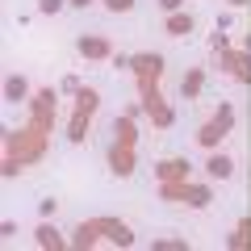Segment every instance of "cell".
<instances>
[{"instance_id": "cell-1", "label": "cell", "mask_w": 251, "mask_h": 251, "mask_svg": "<svg viewBox=\"0 0 251 251\" xmlns=\"http://www.w3.org/2000/svg\"><path fill=\"white\" fill-rule=\"evenodd\" d=\"M92 113H97V92H92V88H80V92H75V117H72V143H84Z\"/></svg>"}, {"instance_id": "cell-2", "label": "cell", "mask_w": 251, "mask_h": 251, "mask_svg": "<svg viewBox=\"0 0 251 251\" xmlns=\"http://www.w3.org/2000/svg\"><path fill=\"white\" fill-rule=\"evenodd\" d=\"M159 193H163V197H180L184 205H193V209H205V205H209V188H205V184H188V180L159 184Z\"/></svg>"}, {"instance_id": "cell-3", "label": "cell", "mask_w": 251, "mask_h": 251, "mask_svg": "<svg viewBox=\"0 0 251 251\" xmlns=\"http://www.w3.org/2000/svg\"><path fill=\"white\" fill-rule=\"evenodd\" d=\"M226 130H230V109H222V117H214V122H205V126H201L197 143L205 147V151H214V147H218V138H222Z\"/></svg>"}, {"instance_id": "cell-4", "label": "cell", "mask_w": 251, "mask_h": 251, "mask_svg": "<svg viewBox=\"0 0 251 251\" xmlns=\"http://www.w3.org/2000/svg\"><path fill=\"white\" fill-rule=\"evenodd\" d=\"M75 50H80L84 59H109V54H113V42L100 38V34H84L80 42H75Z\"/></svg>"}, {"instance_id": "cell-5", "label": "cell", "mask_w": 251, "mask_h": 251, "mask_svg": "<svg viewBox=\"0 0 251 251\" xmlns=\"http://www.w3.org/2000/svg\"><path fill=\"white\" fill-rule=\"evenodd\" d=\"M205 176H209V180H230V176H234V159H230V155H222V151H209Z\"/></svg>"}, {"instance_id": "cell-6", "label": "cell", "mask_w": 251, "mask_h": 251, "mask_svg": "<svg viewBox=\"0 0 251 251\" xmlns=\"http://www.w3.org/2000/svg\"><path fill=\"white\" fill-rule=\"evenodd\" d=\"M109 163H113V176H130V163H134V147L130 143H113V151H109Z\"/></svg>"}, {"instance_id": "cell-7", "label": "cell", "mask_w": 251, "mask_h": 251, "mask_svg": "<svg viewBox=\"0 0 251 251\" xmlns=\"http://www.w3.org/2000/svg\"><path fill=\"white\" fill-rule=\"evenodd\" d=\"M163 29H168V38H188L193 34V13H168V17H163Z\"/></svg>"}, {"instance_id": "cell-8", "label": "cell", "mask_w": 251, "mask_h": 251, "mask_svg": "<svg viewBox=\"0 0 251 251\" xmlns=\"http://www.w3.org/2000/svg\"><path fill=\"white\" fill-rule=\"evenodd\" d=\"M34 243H38V247H50V251H63V247H72V239H63V234L54 230V226L46 222V218H42V226H38Z\"/></svg>"}, {"instance_id": "cell-9", "label": "cell", "mask_w": 251, "mask_h": 251, "mask_svg": "<svg viewBox=\"0 0 251 251\" xmlns=\"http://www.w3.org/2000/svg\"><path fill=\"white\" fill-rule=\"evenodd\" d=\"M176 180H188V159H163L159 163V184H176Z\"/></svg>"}, {"instance_id": "cell-10", "label": "cell", "mask_w": 251, "mask_h": 251, "mask_svg": "<svg viewBox=\"0 0 251 251\" xmlns=\"http://www.w3.org/2000/svg\"><path fill=\"white\" fill-rule=\"evenodd\" d=\"M97 239H100V218H97V222H80L72 230V247H92Z\"/></svg>"}, {"instance_id": "cell-11", "label": "cell", "mask_w": 251, "mask_h": 251, "mask_svg": "<svg viewBox=\"0 0 251 251\" xmlns=\"http://www.w3.org/2000/svg\"><path fill=\"white\" fill-rule=\"evenodd\" d=\"M25 97H29V80L25 75H9V80H4V100L17 105V100H25Z\"/></svg>"}, {"instance_id": "cell-12", "label": "cell", "mask_w": 251, "mask_h": 251, "mask_svg": "<svg viewBox=\"0 0 251 251\" xmlns=\"http://www.w3.org/2000/svg\"><path fill=\"white\" fill-rule=\"evenodd\" d=\"M151 247H155V251H188V243H184V239H155Z\"/></svg>"}, {"instance_id": "cell-13", "label": "cell", "mask_w": 251, "mask_h": 251, "mask_svg": "<svg viewBox=\"0 0 251 251\" xmlns=\"http://www.w3.org/2000/svg\"><path fill=\"white\" fill-rule=\"evenodd\" d=\"M63 4H67V0H38V13H42V17H54V13H63Z\"/></svg>"}, {"instance_id": "cell-14", "label": "cell", "mask_w": 251, "mask_h": 251, "mask_svg": "<svg viewBox=\"0 0 251 251\" xmlns=\"http://www.w3.org/2000/svg\"><path fill=\"white\" fill-rule=\"evenodd\" d=\"M201 80H205V75H201V72H188V80H184V88H180V92H184V97H197Z\"/></svg>"}, {"instance_id": "cell-15", "label": "cell", "mask_w": 251, "mask_h": 251, "mask_svg": "<svg viewBox=\"0 0 251 251\" xmlns=\"http://www.w3.org/2000/svg\"><path fill=\"white\" fill-rule=\"evenodd\" d=\"M105 9L109 13H130V9H134V0H105Z\"/></svg>"}, {"instance_id": "cell-16", "label": "cell", "mask_w": 251, "mask_h": 251, "mask_svg": "<svg viewBox=\"0 0 251 251\" xmlns=\"http://www.w3.org/2000/svg\"><path fill=\"white\" fill-rule=\"evenodd\" d=\"M54 209H59V201H54V197L38 201V214H42V218H54Z\"/></svg>"}, {"instance_id": "cell-17", "label": "cell", "mask_w": 251, "mask_h": 251, "mask_svg": "<svg viewBox=\"0 0 251 251\" xmlns=\"http://www.w3.org/2000/svg\"><path fill=\"white\" fill-rule=\"evenodd\" d=\"M159 9H163V17H168V13H180V9H184V0H159Z\"/></svg>"}, {"instance_id": "cell-18", "label": "cell", "mask_w": 251, "mask_h": 251, "mask_svg": "<svg viewBox=\"0 0 251 251\" xmlns=\"http://www.w3.org/2000/svg\"><path fill=\"white\" fill-rule=\"evenodd\" d=\"M63 92H72V97H75V92H80V80H75V75H67V80H63Z\"/></svg>"}, {"instance_id": "cell-19", "label": "cell", "mask_w": 251, "mask_h": 251, "mask_svg": "<svg viewBox=\"0 0 251 251\" xmlns=\"http://www.w3.org/2000/svg\"><path fill=\"white\" fill-rule=\"evenodd\" d=\"M67 4H72V9H88L92 0H67Z\"/></svg>"}, {"instance_id": "cell-20", "label": "cell", "mask_w": 251, "mask_h": 251, "mask_svg": "<svg viewBox=\"0 0 251 251\" xmlns=\"http://www.w3.org/2000/svg\"><path fill=\"white\" fill-rule=\"evenodd\" d=\"M230 4H234V9H243V4H251V0H230Z\"/></svg>"}]
</instances>
